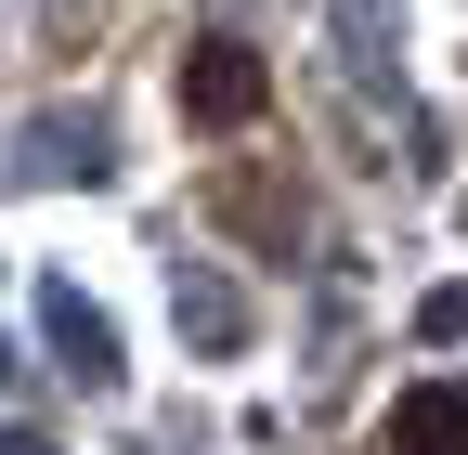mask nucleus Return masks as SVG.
<instances>
[{"label":"nucleus","instance_id":"obj_1","mask_svg":"<svg viewBox=\"0 0 468 455\" xmlns=\"http://www.w3.org/2000/svg\"><path fill=\"white\" fill-rule=\"evenodd\" d=\"M261 118H273V66H261V39L208 26V39L183 52V131H261Z\"/></svg>","mask_w":468,"mask_h":455},{"label":"nucleus","instance_id":"obj_2","mask_svg":"<svg viewBox=\"0 0 468 455\" xmlns=\"http://www.w3.org/2000/svg\"><path fill=\"white\" fill-rule=\"evenodd\" d=\"M208 221H234L248 248H286L300 235V183L286 169H208Z\"/></svg>","mask_w":468,"mask_h":455},{"label":"nucleus","instance_id":"obj_3","mask_svg":"<svg viewBox=\"0 0 468 455\" xmlns=\"http://www.w3.org/2000/svg\"><path fill=\"white\" fill-rule=\"evenodd\" d=\"M378 455H468V377H430L378 417Z\"/></svg>","mask_w":468,"mask_h":455},{"label":"nucleus","instance_id":"obj_4","mask_svg":"<svg viewBox=\"0 0 468 455\" xmlns=\"http://www.w3.org/2000/svg\"><path fill=\"white\" fill-rule=\"evenodd\" d=\"M0 455H52V442H0Z\"/></svg>","mask_w":468,"mask_h":455}]
</instances>
